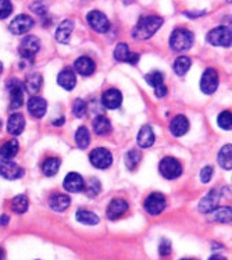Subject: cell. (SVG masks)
Listing matches in <instances>:
<instances>
[{
  "label": "cell",
  "mask_w": 232,
  "mask_h": 260,
  "mask_svg": "<svg viewBox=\"0 0 232 260\" xmlns=\"http://www.w3.org/2000/svg\"><path fill=\"white\" fill-rule=\"evenodd\" d=\"M163 25V18L157 16L143 17L139 20L137 27L132 29V38L138 41H146L152 38Z\"/></svg>",
  "instance_id": "obj_1"
},
{
  "label": "cell",
  "mask_w": 232,
  "mask_h": 260,
  "mask_svg": "<svg viewBox=\"0 0 232 260\" xmlns=\"http://www.w3.org/2000/svg\"><path fill=\"white\" fill-rule=\"evenodd\" d=\"M193 45V34L184 28H177L170 38V46L175 52H184L192 48Z\"/></svg>",
  "instance_id": "obj_2"
},
{
  "label": "cell",
  "mask_w": 232,
  "mask_h": 260,
  "mask_svg": "<svg viewBox=\"0 0 232 260\" xmlns=\"http://www.w3.org/2000/svg\"><path fill=\"white\" fill-rule=\"evenodd\" d=\"M232 41L231 29L228 27H217L207 34V42L213 46L229 48Z\"/></svg>",
  "instance_id": "obj_3"
},
{
  "label": "cell",
  "mask_w": 232,
  "mask_h": 260,
  "mask_svg": "<svg viewBox=\"0 0 232 260\" xmlns=\"http://www.w3.org/2000/svg\"><path fill=\"white\" fill-rule=\"evenodd\" d=\"M158 170H160V174L163 175L164 178L175 180V178H178L182 174V166H181V163L177 159L167 156V157H164L160 161Z\"/></svg>",
  "instance_id": "obj_4"
},
{
  "label": "cell",
  "mask_w": 232,
  "mask_h": 260,
  "mask_svg": "<svg viewBox=\"0 0 232 260\" xmlns=\"http://www.w3.org/2000/svg\"><path fill=\"white\" fill-rule=\"evenodd\" d=\"M41 49V42L37 37H25L20 43V48H18V52L21 54V57L24 60H28V61H34L35 60V56L39 52Z\"/></svg>",
  "instance_id": "obj_5"
},
{
  "label": "cell",
  "mask_w": 232,
  "mask_h": 260,
  "mask_svg": "<svg viewBox=\"0 0 232 260\" xmlns=\"http://www.w3.org/2000/svg\"><path fill=\"white\" fill-rule=\"evenodd\" d=\"M89 160L93 167L99 170H105V169H109L113 163V156L107 149L97 148L90 153Z\"/></svg>",
  "instance_id": "obj_6"
},
{
  "label": "cell",
  "mask_w": 232,
  "mask_h": 260,
  "mask_svg": "<svg viewBox=\"0 0 232 260\" xmlns=\"http://www.w3.org/2000/svg\"><path fill=\"white\" fill-rule=\"evenodd\" d=\"M86 20H88V24L90 25V28H92L93 31L99 32V34H105V32L109 31V28H110L109 18H107L102 11H90L89 14L86 16Z\"/></svg>",
  "instance_id": "obj_7"
},
{
  "label": "cell",
  "mask_w": 232,
  "mask_h": 260,
  "mask_svg": "<svg viewBox=\"0 0 232 260\" xmlns=\"http://www.w3.org/2000/svg\"><path fill=\"white\" fill-rule=\"evenodd\" d=\"M7 89L10 92V109L11 110L20 109L24 103L22 84L18 80H10L7 84Z\"/></svg>",
  "instance_id": "obj_8"
},
{
  "label": "cell",
  "mask_w": 232,
  "mask_h": 260,
  "mask_svg": "<svg viewBox=\"0 0 232 260\" xmlns=\"http://www.w3.org/2000/svg\"><path fill=\"white\" fill-rule=\"evenodd\" d=\"M218 88V74L214 69H207L203 75H202L201 81V89L203 93L211 95L214 93Z\"/></svg>",
  "instance_id": "obj_9"
},
{
  "label": "cell",
  "mask_w": 232,
  "mask_h": 260,
  "mask_svg": "<svg viewBox=\"0 0 232 260\" xmlns=\"http://www.w3.org/2000/svg\"><path fill=\"white\" fill-rule=\"evenodd\" d=\"M165 205H167L165 203V198L161 193L154 192V193L146 198V201H145V210L149 214H152V216H157V214H160L165 209Z\"/></svg>",
  "instance_id": "obj_10"
},
{
  "label": "cell",
  "mask_w": 232,
  "mask_h": 260,
  "mask_svg": "<svg viewBox=\"0 0 232 260\" xmlns=\"http://www.w3.org/2000/svg\"><path fill=\"white\" fill-rule=\"evenodd\" d=\"M34 27V20H32L29 16H25V14H20L17 16L10 24V31L16 35H22V34H26L31 28Z\"/></svg>",
  "instance_id": "obj_11"
},
{
  "label": "cell",
  "mask_w": 232,
  "mask_h": 260,
  "mask_svg": "<svg viewBox=\"0 0 232 260\" xmlns=\"http://www.w3.org/2000/svg\"><path fill=\"white\" fill-rule=\"evenodd\" d=\"M114 58L122 63L137 64L139 61V54L132 53L127 43H118L114 50Z\"/></svg>",
  "instance_id": "obj_12"
},
{
  "label": "cell",
  "mask_w": 232,
  "mask_h": 260,
  "mask_svg": "<svg viewBox=\"0 0 232 260\" xmlns=\"http://www.w3.org/2000/svg\"><path fill=\"white\" fill-rule=\"evenodd\" d=\"M218 201H220V193L217 189H211L206 197L203 198L199 203V212L209 214V213L214 212L218 206Z\"/></svg>",
  "instance_id": "obj_13"
},
{
  "label": "cell",
  "mask_w": 232,
  "mask_h": 260,
  "mask_svg": "<svg viewBox=\"0 0 232 260\" xmlns=\"http://www.w3.org/2000/svg\"><path fill=\"white\" fill-rule=\"evenodd\" d=\"M0 174L3 175L7 180H17L21 178L24 175V170L18 165H16L14 161H2L0 163Z\"/></svg>",
  "instance_id": "obj_14"
},
{
  "label": "cell",
  "mask_w": 232,
  "mask_h": 260,
  "mask_svg": "<svg viewBox=\"0 0 232 260\" xmlns=\"http://www.w3.org/2000/svg\"><path fill=\"white\" fill-rule=\"evenodd\" d=\"M128 210V203L127 201H124V199H120V198H117V199H113L107 207V217L110 218V220H117V218H120L121 216H124Z\"/></svg>",
  "instance_id": "obj_15"
},
{
  "label": "cell",
  "mask_w": 232,
  "mask_h": 260,
  "mask_svg": "<svg viewBox=\"0 0 232 260\" xmlns=\"http://www.w3.org/2000/svg\"><path fill=\"white\" fill-rule=\"evenodd\" d=\"M102 103H103V106L107 107V109H110V110L118 109L122 103L121 92L118 89L106 90L105 93H103V96H102Z\"/></svg>",
  "instance_id": "obj_16"
},
{
  "label": "cell",
  "mask_w": 232,
  "mask_h": 260,
  "mask_svg": "<svg viewBox=\"0 0 232 260\" xmlns=\"http://www.w3.org/2000/svg\"><path fill=\"white\" fill-rule=\"evenodd\" d=\"M63 186L65 191L71 192V193H77L85 189V184L82 177L78 173H70L65 178H64Z\"/></svg>",
  "instance_id": "obj_17"
},
{
  "label": "cell",
  "mask_w": 232,
  "mask_h": 260,
  "mask_svg": "<svg viewBox=\"0 0 232 260\" xmlns=\"http://www.w3.org/2000/svg\"><path fill=\"white\" fill-rule=\"evenodd\" d=\"M46 109H48V103L39 96H34L28 101V112L35 118H42L46 113Z\"/></svg>",
  "instance_id": "obj_18"
},
{
  "label": "cell",
  "mask_w": 232,
  "mask_h": 260,
  "mask_svg": "<svg viewBox=\"0 0 232 260\" xmlns=\"http://www.w3.org/2000/svg\"><path fill=\"white\" fill-rule=\"evenodd\" d=\"M74 69L78 74L84 75V77H89L95 73V63L90 57H86V56H82L75 60Z\"/></svg>",
  "instance_id": "obj_19"
},
{
  "label": "cell",
  "mask_w": 232,
  "mask_h": 260,
  "mask_svg": "<svg viewBox=\"0 0 232 260\" xmlns=\"http://www.w3.org/2000/svg\"><path fill=\"white\" fill-rule=\"evenodd\" d=\"M189 129V121L185 116H177L170 124V131L174 137H182Z\"/></svg>",
  "instance_id": "obj_20"
},
{
  "label": "cell",
  "mask_w": 232,
  "mask_h": 260,
  "mask_svg": "<svg viewBox=\"0 0 232 260\" xmlns=\"http://www.w3.org/2000/svg\"><path fill=\"white\" fill-rule=\"evenodd\" d=\"M25 127V118L20 113L11 114L9 121H7V131L11 135H20Z\"/></svg>",
  "instance_id": "obj_21"
},
{
  "label": "cell",
  "mask_w": 232,
  "mask_h": 260,
  "mask_svg": "<svg viewBox=\"0 0 232 260\" xmlns=\"http://www.w3.org/2000/svg\"><path fill=\"white\" fill-rule=\"evenodd\" d=\"M58 85L64 88L65 90H73L77 84V78H75L74 71L71 69H64L57 77Z\"/></svg>",
  "instance_id": "obj_22"
},
{
  "label": "cell",
  "mask_w": 232,
  "mask_h": 260,
  "mask_svg": "<svg viewBox=\"0 0 232 260\" xmlns=\"http://www.w3.org/2000/svg\"><path fill=\"white\" fill-rule=\"evenodd\" d=\"M18 149H20V145H18V141H16V139H11L9 142H6L0 148V160L2 161H9L13 157H16Z\"/></svg>",
  "instance_id": "obj_23"
},
{
  "label": "cell",
  "mask_w": 232,
  "mask_h": 260,
  "mask_svg": "<svg viewBox=\"0 0 232 260\" xmlns=\"http://www.w3.org/2000/svg\"><path fill=\"white\" fill-rule=\"evenodd\" d=\"M73 29H74V22L71 20H64L56 31V39L60 43H67L73 34Z\"/></svg>",
  "instance_id": "obj_24"
},
{
  "label": "cell",
  "mask_w": 232,
  "mask_h": 260,
  "mask_svg": "<svg viewBox=\"0 0 232 260\" xmlns=\"http://www.w3.org/2000/svg\"><path fill=\"white\" fill-rule=\"evenodd\" d=\"M153 144H154L153 129H152V127H149V125H145V127L139 131V134H138V145H139L141 148L146 149V148H150Z\"/></svg>",
  "instance_id": "obj_25"
},
{
  "label": "cell",
  "mask_w": 232,
  "mask_h": 260,
  "mask_svg": "<svg viewBox=\"0 0 232 260\" xmlns=\"http://www.w3.org/2000/svg\"><path fill=\"white\" fill-rule=\"evenodd\" d=\"M70 203H71L70 197L63 195V193H54L49 201V205L54 212H64L70 206Z\"/></svg>",
  "instance_id": "obj_26"
},
{
  "label": "cell",
  "mask_w": 232,
  "mask_h": 260,
  "mask_svg": "<svg viewBox=\"0 0 232 260\" xmlns=\"http://www.w3.org/2000/svg\"><path fill=\"white\" fill-rule=\"evenodd\" d=\"M41 86H42V75L41 74H29L24 82V88L32 96L37 95L41 90Z\"/></svg>",
  "instance_id": "obj_27"
},
{
  "label": "cell",
  "mask_w": 232,
  "mask_h": 260,
  "mask_svg": "<svg viewBox=\"0 0 232 260\" xmlns=\"http://www.w3.org/2000/svg\"><path fill=\"white\" fill-rule=\"evenodd\" d=\"M93 131H95V134H97V135H101V137L110 134L111 124L110 121H109V118L105 116L96 117L95 120H93Z\"/></svg>",
  "instance_id": "obj_28"
},
{
  "label": "cell",
  "mask_w": 232,
  "mask_h": 260,
  "mask_svg": "<svg viewBox=\"0 0 232 260\" xmlns=\"http://www.w3.org/2000/svg\"><path fill=\"white\" fill-rule=\"evenodd\" d=\"M218 165L221 166L222 169H225V170H231L232 169V146L231 145H227V146H224V148L220 150V153H218Z\"/></svg>",
  "instance_id": "obj_29"
},
{
  "label": "cell",
  "mask_w": 232,
  "mask_h": 260,
  "mask_svg": "<svg viewBox=\"0 0 232 260\" xmlns=\"http://www.w3.org/2000/svg\"><path fill=\"white\" fill-rule=\"evenodd\" d=\"M75 217H77L79 223L86 224V225H96L99 223L97 214H95L93 212H89V210H78Z\"/></svg>",
  "instance_id": "obj_30"
},
{
  "label": "cell",
  "mask_w": 232,
  "mask_h": 260,
  "mask_svg": "<svg viewBox=\"0 0 232 260\" xmlns=\"http://www.w3.org/2000/svg\"><path fill=\"white\" fill-rule=\"evenodd\" d=\"M75 142L79 149H86L90 144V134L86 127H79L75 134Z\"/></svg>",
  "instance_id": "obj_31"
},
{
  "label": "cell",
  "mask_w": 232,
  "mask_h": 260,
  "mask_svg": "<svg viewBox=\"0 0 232 260\" xmlns=\"http://www.w3.org/2000/svg\"><path fill=\"white\" fill-rule=\"evenodd\" d=\"M58 169H60V160L57 157H49V159L45 160L42 166L43 174L48 175V177H53V175L57 174Z\"/></svg>",
  "instance_id": "obj_32"
},
{
  "label": "cell",
  "mask_w": 232,
  "mask_h": 260,
  "mask_svg": "<svg viewBox=\"0 0 232 260\" xmlns=\"http://www.w3.org/2000/svg\"><path fill=\"white\" fill-rule=\"evenodd\" d=\"M190 66H192L190 58L186 57V56H181L174 61V71L178 75H185L188 73V70L190 69Z\"/></svg>",
  "instance_id": "obj_33"
},
{
  "label": "cell",
  "mask_w": 232,
  "mask_h": 260,
  "mask_svg": "<svg viewBox=\"0 0 232 260\" xmlns=\"http://www.w3.org/2000/svg\"><path fill=\"white\" fill-rule=\"evenodd\" d=\"M28 198L24 197V195H18L13 199V202H11V207H13V210L18 214H22V213H25L28 210Z\"/></svg>",
  "instance_id": "obj_34"
},
{
  "label": "cell",
  "mask_w": 232,
  "mask_h": 260,
  "mask_svg": "<svg viewBox=\"0 0 232 260\" xmlns=\"http://www.w3.org/2000/svg\"><path fill=\"white\" fill-rule=\"evenodd\" d=\"M213 213V220L218 223H229L231 221V209L229 207H220Z\"/></svg>",
  "instance_id": "obj_35"
},
{
  "label": "cell",
  "mask_w": 232,
  "mask_h": 260,
  "mask_svg": "<svg viewBox=\"0 0 232 260\" xmlns=\"http://www.w3.org/2000/svg\"><path fill=\"white\" fill-rule=\"evenodd\" d=\"M141 153L137 152V150H129L125 156V166H127L129 170H135L139 165V161H141Z\"/></svg>",
  "instance_id": "obj_36"
},
{
  "label": "cell",
  "mask_w": 232,
  "mask_h": 260,
  "mask_svg": "<svg viewBox=\"0 0 232 260\" xmlns=\"http://www.w3.org/2000/svg\"><path fill=\"white\" fill-rule=\"evenodd\" d=\"M145 80H146V82H148L152 88H157L158 85L163 84V73H160V71H152V73H149V74L145 77Z\"/></svg>",
  "instance_id": "obj_37"
},
{
  "label": "cell",
  "mask_w": 232,
  "mask_h": 260,
  "mask_svg": "<svg viewBox=\"0 0 232 260\" xmlns=\"http://www.w3.org/2000/svg\"><path fill=\"white\" fill-rule=\"evenodd\" d=\"M217 122H218V127L225 129V131H231L232 128V116L231 112H222L218 118H217Z\"/></svg>",
  "instance_id": "obj_38"
},
{
  "label": "cell",
  "mask_w": 232,
  "mask_h": 260,
  "mask_svg": "<svg viewBox=\"0 0 232 260\" xmlns=\"http://www.w3.org/2000/svg\"><path fill=\"white\" fill-rule=\"evenodd\" d=\"M86 195L89 198H95L99 192H101V182L96 180V178H92L89 181V184L86 185Z\"/></svg>",
  "instance_id": "obj_39"
},
{
  "label": "cell",
  "mask_w": 232,
  "mask_h": 260,
  "mask_svg": "<svg viewBox=\"0 0 232 260\" xmlns=\"http://www.w3.org/2000/svg\"><path fill=\"white\" fill-rule=\"evenodd\" d=\"M13 13V5L10 0H0V20L7 18Z\"/></svg>",
  "instance_id": "obj_40"
},
{
  "label": "cell",
  "mask_w": 232,
  "mask_h": 260,
  "mask_svg": "<svg viewBox=\"0 0 232 260\" xmlns=\"http://www.w3.org/2000/svg\"><path fill=\"white\" fill-rule=\"evenodd\" d=\"M74 114L77 117H84L86 114V102L82 99H77L74 102Z\"/></svg>",
  "instance_id": "obj_41"
},
{
  "label": "cell",
  "mask_w": 232,
  "mask_h": 260,
  "mask_svg": "<svg viewBox=\"0 0 232 260\" xmlns=\"http://www.w3.org/2000/svg\"><path fill=\"white\" fill-rule=\"evenodd\" d=\"M171 249H173V246H171V242H170L169 239H161L160 241V245H158V253H160V256H169L171 253Z\"/></svg>",
  "instance_id": "obj_42"
},
{
  "label": "cell",
  "mask_w": 232,
  "mask_h": 260,
  "mask_svg": "<svg viewBox=\"0 0 232 260\" xmlns=\"http://www.w3.org/2000/svg\"><path fill=\"white\" fill-rule=\"evenodd\" d=\"M211 177H213V167L210 166H206L203 170L201 171V180L203 184H207L209 181L211 180Z\"/></svg>",
  "instance_id": "obj_43"
},
{
  "label": "cell",
  "mask_w": 232,
  "mask_h": 260,
  "mask_svg": "<svg viewBox=\"0 0 232 260\" xmlns=\"http://www.w3.org/2000/svg\"><path fill=\"white\" fill-rule=\"evenodd\" d=\"M31 10L35 11L37 14H45V11H46V7L43 5L42 2H37V3H34L31 6Z\"/></svg>",
  "instance_id": "obj_44"
},
{
  "label": "cell",
  "mask_w": 232,
  "mask_h": 260,
  "mask_svg": "<svg viewBox=\"0 0 232 260\" xmlns=\"http://www.w3.org/2000/svg\"><path fill=\"white\" fill-rule=\"evenodd\" d=\"M154 93H156V96H158V98H164V96L167 95V88H165L164 84H161V85H158L157 88H154Z\"/></svg>",
  "instance_id": "obj_45"
},
{
  "label": "cell",
  "mask_w": 232,
  "mask_h": 260,
  "mask_svg": "<svg viewBox=\"0 0 232 260\" xmlns=\"http://www.w3.org/2000/svg\"><path fill=\"white\" fill-rule=\"evenodd\" d=\"M209 260H227V259H225V257L221 255H213Z\"/></svg>",
  "instance_id": "obj_46"
},
{
  "label": "cell",
  "mask_w": 232,
  "mask_h": 260,
  "mask_svg": "<svg viewBox=\"0 0 232 260\" xmlns=\"http://www.w3.org/2000/svg\"><path fill=\"white\" fill-rule=\"evenodd\" d=\"M7 223H9V216H2V217H0V224L3 225V224Z\"/></svg>",
  "instance_id": "obj_47"
},
{
  "label": "cell",
  "mask_w": 232,
  "mask_h": 260,
  "mask_svg": "<svg viewBox=\"0 0 232 260\" xmlns=\"http://www.w3.org/2000/svg\"><path fill=\"white\" fill-rule=\"evenodd\" d=\"M0 260H5V250L0 248Z\"/></svg>",
  "instance_id": "obj_48"
},
{
  "label": "cell",
  "mask_w": 232,
  "mask_h": 260,
  "mask_svg": "<svg viewBox=\"0 0 232 260\" xmlns=\"http://www.w3.org/2000/svg\"><path fill=\"white\" fill-rule=\"evenodd\" d=\"M63 122H64V120H60V121H56L54 124H56V125H58V124H63Z\"/></svg>",
  "instance_id": "obj_49"
},
{
  "label": "cell",
  "mask_w": 232,
  "mask_h": 260,
  "mask_svg": "<svg viewBox=\"0 0 232 260\" xmlns=\"http://www.w3.org/2000/svg\"><path fill=\"white\" fill-rule=\"evenodd\" d=\"M2 71H3V64L0 63V74H2Z\"/></svg>",
  "instance_id": "obj_50"
},
{
  "label": "cell",
  "mask_w": 232,
  "mask_h": 260,
  "mask_svg": "<svg viewBox=\"0 0 232 260\" xmlns=\"http://www.w3.org/2000/svg\"><path fill=\"white\" fill-rule=\"evenodd\" d=\"M2 125H3V124H2V120H0V129H2Z\"/></svg>",
  "instance_id": "obj_51"
},
{
  "label": "cell",
  "mask_w": 232,
  "mask_h": 260,
  "mask_svg": "<svg viewBox=\"0 0 232 260\" xmlns=\"http://www.w3.org/2000/svg\"><path fill=\"white\" fill-rule=\"evenodd\" d=\"M182 260H197V259H182Z\"/></svg>",
  "instance_id": "obj_52"
}]
</instances>
